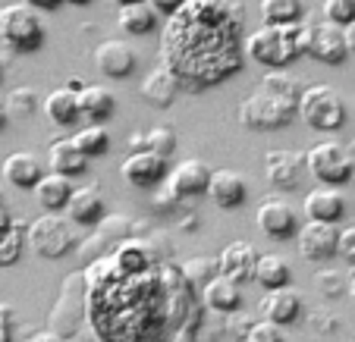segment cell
<instances>
[{
	"label": "cell",
	"mask_w": 355,
	"mask_h": 342,
	"mask_svg": "<svg viewBox=\"0 0 355 342\" xmlns=\"http://www.w3.org/2000/svg\"><path fill=\"white\" fill-rule=\"evenodd\" d=\"M161 63L182 91H205L245 63V7L239 0H186L161 35Z\"/></svg>",
	"instance_id": "1"
},
{
	"label": "cell",
	"mask_w": 355,
	"mask_h": 342,
	"mask_svg": "<svg viewBox=\"0 0 355 342\" xmlns=\"http://www.w3.org/2000/svg\"><path fill=\"white\" fill-rule=\"evenodd\" d=\"M302 82L286 69H268L261 88L239 104V123L245 129H283L299 116Z\"/></svg>",
	"instance_id": "2"
},
{
	"label": "cell",
	"mask_w": 355,
	"mask_h": 342,
	"mask_svg": "<svg viewBox=\"0 0 355 342\" xmlns=\"http://www.w3.org/2000/svg\"><path fill=\"white\" fill-rule=\"evenodd\" d=\"M311 28H315L311 19H299L289 26H268L264 22L261 28L245 35V57L264 69H286L293 60L309 57Z\"/></svg>",
	"instance_id": "3"
},
{
	"label": "cell",
	"mask_w": 355,
	"mask_h": 342,
	"mask_svg": "<svg viewBox=\"0 0 355 342\" xmlns=\"http://www.w3.org/2000/svg\"><path fill=\"white\" fill-rule=\"evenodd\" d=\"M0 44L13 54H35L44 44V22L38 10L28 3H7L0 7Z\"/></svg>",
	"instance_id": "4"
},
{
	"label": "cell",
	"mask_w": 355,
	"mask_h": 342,
	"mask_svg": "<svg viewBox=\"0 0 355 342\" xmlns=\"http://www.w3.org/2000/svg\"><path fill=\"white\" fill-rule=\"evenodd\" d=\"M299 116L318 132H340L346 126V101L340 98V91H334L330 85H309L302 88L299 98Z\"/></svg>",
	"instance_id": "5"
},
{
	"label": "cell",
	"mask_w": 355,
	"mask_h": 342,
	"mask_svg": "<svg viewBox=\"0 0 355 342\" xmlns=\"http://www.w3.org/2000/svg\"><path fill=\"white\" fill-rule=\"evenodd\" d=\"M28 249L44 261H60L76 249L73 226L57 210H47L38 220L28 223Z\"/></svg>",
	"instance_id": "6"
},
{
	"label": "cell",
	"mask_w": 355,
	"mask_h": 342,
	"mask_svg": "<svg viewBox=\"0 0 355 342\" xmlns=\"http://www.w3.org/2000/svg\"><path fill=\"white\" fill-rule=\"evenodd\" d=\"M305 170H309L321 186H343V182L352 179L355 161L346 145H340V141H334V138H324L305 151Z\"/></svg>",
	"instance_id": "7"
},
{
	"label": "cell",
	"mask_w": 355,
	"mask_h": 342,
	"mask_svg": "<svg viewBox=\"0 0 355 342\" xmlns=\"http://www.w3.org/2000/svg\"><path fill=\"white\" fill-rule=\"evenodd\" d=\"M82 311H88V282L85 273H73L63 282V296L57 298L54 311H51V330L60 336H69L82 321Z\"/></svg>",
	"instance_id": "8"
},
{
	"label": "cell",
	"mask_w": 355,
	"mask_h": 342,
	"mask_svg": "<svg viewBox=\"0 0 355 342\" xmlns=\"http://www.w3.org/2000/svg\"><path fill=\"white\" fill-rule=\"evenodd\" d=\"M295 239H299V255L305 261H330L334 255H340V229H336V223L309 220L305 226H299Z\"/></svg>",
	"instance_id": "9"
},
{
	"label": "cell",
	"mask_w": 355,
	"mask_h": 342,
	"mask_svg": "<svg viewBox=\"0 0 355 342\" xmlns=\"http://www.w3.org/2000/svg\"><path fill=\"white\" fill-rule=\"evenodd\" d=\"M309 57L318 60V63H324V66H340V63L349 57L346 26H336V22H330V19L315 22V28H311Z\"/></svg>",
	"instance_id": "10"
},
{
	"label": "cell",
	"mask_w": 355,
	"mask_h": 342,
	"mask_svg": "<svg viewBox=\"0 0 355 342\" xmlns=\"http://www.w3.org/2000/svg\"><path fill=\"white\" fill-rule=\"evenodd\" d=\"M255 223H258V229L274 242H286L299 233V214H295V208L289 201H283V198H268V201L258 204Z\"/></svg>",
	"instance_id": "11"
},
{
	"label": "cell",
	"mask_w": 355,
	"mask_h": 342,
	"mask_svg": "<svg viewBox=\"0 0 355 342\" xmlns=\"http://www.w3.org/2000/svg\"><path fill=\"white\" fill-rule=\"evenodd\" d=\"M120 173L129 186L151 188V186H161L170 170H167V157L157 154V151H129L126 161L120 163Z\"/></svg>",
	"instance_id": "12"
},
{
	"label": "cell",
	"mask_w": 355,
	"mask_h": 342,
	"mask_svg": "<svg viewBox=\"0 0 355 342\" xmlns=\"http://www.w3.org/2000/svg\"><path fill=\"white\" fill-rule=\"evenodd\" d=\"M135 63H139V57H135V51L123 38H107L94 47V66L107 75V79H126V75H132Z\"/></svg>",
	"instance_id": "13"
},
{
	"label": "cell",
	"mask_w": 355,
	"mask_h": 342,
	"mask_svg": "<svg viewBox=\"0 0 355 342\" xmlns=\"http://www.w3.org/2000/svg\"><path fill=\"white\" fill-rule=\"evenodd\" d=\"M302 170H305V154H295L289 148H274L264 154V176L280 192H289V188L299 186Z\"/></svg>",
	"instance_id": "14"
},
{
	"label": "cell",
	"mask_w": 355,
	"mask_h": 342,
	"mask_svg": "<svg viewBox=\"0 0 355 342\" xmlns=\"http://www.w3.org/2000/svg\"><path fill=\"white\" fill-rule=\"evenodd\" d=\"M211 173L208 163L205 161H182L176 170L167 173V188L176 195V198H195V195L208 192V182H211Z\"/></svg>",
	"instance_id": "15"
},
{
	"label": "cell",
	"mask_w": 355,
	"mask_h": 342,
	"mask_svg": "<svg viewBox=\"0 0 355 342\" xmlns=\"http://www.w3.org/2000/svg\"><path fill=\"white\" fill-rule=\"evenodd\" d=\"M302 308H305L302 296L295 292V289H289V286L268 289V296L261 298V314H264V321L277 323V327H289V323H295V321L302 317Z\"/></svg>",
	"instance_id": "16"
},
{
	"label": "cell",
	"mask_w": 355,
	"mask_h": 342,
	"mask_svg": "<svg viewBox=\"0 0 355 342\" xmlns=\"http://www.w3.org/2000/svg\"><path fill=\"white\" fill-rule=\"evenodd\" d=\"M208 198L220 210H236L245 204L248 186L236 170H214V173H211V182H208Z\"/></svg>",
	"instance_id": "17"
},
{
	"label": "cell",
	"mask_w": 355,
	"mask_h": 342,
	"mask_svg": "<svg viewBox=\"0 0 355 342\" xmlns=\"http://www.w3.org/2000/svg\"><path fill=\"white\" fill-rule=\"evenodd\" d=\"M309 220H327V223H340V217L346 214V198L336 186H318L305 195L302 201Z\"/></svg>",
	"instance_id": "18"
},
{
	"label": "cell",
	"mask_w": 355,
	"mask_h": 342,
	"mask_svg": "<svg viewBox=\"0 0 355 342\" xmlns=\"http://www.w3.org/2000/svg\"><path fill=\"white\" fill-rule=\"evenodd\" d=\"M258 249L248 245V242H230L227 249L220 251L217 264H220V273L233 276L236 282H248L255 280V264H258Z\"/></svg>",
	"instance_id": "19"
},
{
	"label": "cell",
	"mask_w": 355,
	"mask_h": 342,
	"mask_svg": "<svg viewBox=\"0 0 355 342\" xmlns=\"http://www.w3.org/2000/svg\"><path fill=\"white\" fill-rule=\"evenodd\" d=\"M242 282H236L233 276L217 273L208 286H201V302L208 311H217V314H233L242 305Z\"/></svg>",
	"instance_id": "20"
},
{
	"label": "cell",
	"mask_w": 355,
	"mask_h": 342,
	"mask_svg": "<svg viewBox=\"0 0 355 342\" xmlns=\"http://www.w3.org/2000/svg\"><path fill=\"white\" fill-rule=\"evenodd\" d=\"M180 91L182 88H180V82H176V75L170 73L164 63L157 69H151V73L141 79V85H139V94L145 98L148 104H155V107H170Z\"/></svg>",
	"instance_id": "21"
},
{
	"label": "cell",
	"mask_w": 355,
	"mask_h": 342,
	"mask_svg": "<svg viewBox=\"0 0 355 342\" xmlns=\"http://www.w3.org/2000/svg\"><path fill=\"white\" fill-rule=\"evenodd\" d=\"M44 114L47 120L54 126H76L82 120V101H79V91L69 85L54 88V91L44 98Z\"/></svg>",
	"instance_id": "22"
},
{
	"label": "cell",
	"mask_w": 355,
	"mask_h": 342,
	"mask_svg": "<svg viewBox=\"0 0 355 342\" xmlns=\"http://www.w3.org/2000/svg\"><path fill=\"white\" fill-rule=\"evenodd\" d=\"M44 176V163L32 154V151H13L3 161V179L16 188H35Z\"/></svg>",
	"instance_id": "23"
},
{
	"label": "cell",
	"mask_w": 355,
	"mask_h": 342,
	"mask_svg": "<svg viewBox=\"0 0 355 342\" xmlns=\"http://www.w3.org/2000/svg\"><path fill=\"white\" fill-rule=\"evenodd\" d=\"M32 192H35V201H38L44 210H67V204H69L76 188H73V182H69V176L51 170V173L41 176V182L32 188Z\"/></svg>",
	"instance_id": "24"
},
{
	"label": "cell",
	"mask_w": 355,
	"mask_h": 342,
	"mask_svg": "<svg viewBox=\"0 0 355 342\" xmlns=\"http://www.w3.org/2000/svg\"><path fill=\"white\" fill-rule=\"evenodd\" d=\"M67 214H69V220L79 223V226H98V223L104 220V198H101V192L94 186H82V188H76L73 198H69Z\"/></svg>",
	"instance_id": "25"
},
{
	"label": "cell",
	"mask_w": 355,
	"mask_h": 342,
	"mask_svg": "<svg viewBox=\"0 0 355 342\" xmlns=\"http://www.w3.org/2000/svg\"><path fill=\"white\" fill-rule=\"evenodd\" d=\"M47 163H51V170H57L63 176H79L88 167V154L76 145V138H57L47 151Z\"/></svg>",
	"instance_id": "26"
},
{
	"label": "cell",
	"mask_w": 355,
	"mask_h": 342,
	"mask_svg": "<svg viewBox=\"0 0 355 342\" xmlns=\"http://www.w3.org/2000/svg\"><path fill=\"white\" fill-rule=\"evenodd\" d=\"M79 101H82V116L88 123H107L116 110L114 91L104 85H85L79 91Z\"/></svg>",
	"instance_id": "27"
},
{
	"label": "cell",
	"mask_w": 355,
	"mask_h": 342,
	"mask_svg": "<svg viewBox=\"0 0 355 342\" xmlns=\"http://www.w3.org/2000/svg\"><path fill=\"white\" fill-rule=\"evenodd\" d=\"M116 22H120V28L126 35H148V32H155V26H157V10L148 0L126 3V7L116 10Z\"/></svg>",
	"instance_id": "28"
},
{
	"label": "cell",
	"mask_w": 355,
	"mask_h": 342,
	"mask_svg": "<svg viewBox=\"0 0 355 342\" xmlns=\"http://www.w3.org/2000/svg\"><path fill=\"white\" fill-rule=\"evenodd\" d=\"M293 280V267H289L286 258L280 255H261L255 264V282H261L264 289H280L289 286Z\"/></svg>",
	"instance_id": "29"
},
{
	"label": "cell",
	"mask_w": 355,
	"mask_h": 342,
	"mask_svg": "<svg viewBox=\"0 0 355 342\" xmlns=\"http://www.w3.org/2000/svg\"><path fill=\"white\" fill-rule=\"evenodd\" d=\"M26 242H28V226L22 220H13V226L0 229V267H13L22 258Z\"/></svg>",
	"instance_id": "30"
},
{
	"label": "cell",
	"mask_w": 355,
	"mask_h": 342,
	"mask_svg": "<svg viewBox=\"0 0 355 342\" xmlns=\"http://www.w3.org/2000/svg\"><path fill=\"white\" fill-rule=\"evenodd\" d=\"M261 19L268 26H289V22L305 19V3L302 0H261Z\"/></svg>",
	"instance_id": "31"
},
{
	"label": "cell",
	"mask_w": 355,
	"mask_h": 342,
	"mask_svg": "<svg viewBox=\"0 0 355 342\" xmlns=\"http://www.w3.org/2000/svg\"><path fill=\"white\" fill-rule=\"evenodd\" d=\"M73 138L88 157H98L110 148V135H107V129H104V123H88V126L79 129Z\"/></svg>",
	"instance_id": "32"
},
{
	"label": "cell",
	"mask_w": 355,
	"mask_h": 342,
	"mask_svg": "<svg viewBox=\"0 0 355 342\" xmlns=\"http://www.w3.org/2000/svg\"><path fill=\"white\" fill-rule=\"evenodd\" d=\"M182 273H186V280L192 282V286L201 289L220 273V264H217V258H192V261L182 264Z\"/></svg>",
	"instance_id": "33"
},
{
	"label": "cell",
	"mask_w": 355,
	"mask_h": 342,
	"mask_svg": "<svg viewBox=\"0 0 355 342\" xmlns=\"http://www.w3.org/2000/svg\"><path fill=\"white\" fill-rule=\"evenodd\" d=\"M3 104H7L13 120H26V116H32L35 110H38V94H35L32 88H13Z\"/></svg>",
	"instance_id": "34"
},
{
	"label": "cell",
	"mask_w": 355,
	"mask_h": 342,
	"mask_svg": "<svg viewBox=\"0 0 355 342\" xmlns=\"http://www.w3.org/2000/svg\"><path fill=\"white\" fill-rule=\"evenodd\" d=\"M145 145H148V151H157V154L170 157L176 148V135L170 126H151L145 132Z\"/></svg>",
	"instance_id": "35"
},
{
	"label": "cell",
	"mask_w": 355,
	"mask_h": 342,
	"mask_svg": "<svg viewBox=\"0 0 355 342\" xmlns=\"http://www.w3.org/2000/svg\"><path fill=\"white\" fill-rule=\"evenodd\" d=\"M321 13L324 19L336 22V26H349L355 19V0H324Z\"/></svg>",
	"instance_id": "36"
},
{
	"label": "cell",
	"mask_w": 355,
	"mask_h": 342,
	"mask_svg": "<svg viewBox=\"0 0 355 342\" xmlns=\"http://www.w3.org/2000/svg\"><path fill=\"white\" fill-rule=\"evenodd\" d=\"M242 342H286V339H283L277 323L261 321V323H252V327L242 333Z\"/></svg>",
	"instance_id": "37"
},
{
	"label": "cell",
	"mask_w": 355,
	"mask_h": 342,
	"mask_svg": "<svg viewBox=\"0 0 355 342\" xmlns=\"http://www.w3.org/2000/svg\"><path fill=\"white\" fill-rule=\"evenodd\" d=\"M318 289H321L327 298H336L343 296V292H349V280H343L336 270H327V273H318Z\"/></svg>",
	"instance_id": "38"
},
{
	"label": "cell",
	"mask_w": 355,
	"mask_h": 342,
	"mask_svg": "<svg viewBox=\"0 0 355 342\" xmlns=\"http://www.w3.org/2000/svg\"><path fill=\"white\" fill-rule=\"evenodd\" d=\"M340 258L349 264H355V226L340 229Z\"/></svg>",
	"instance_id": "39"
},
{
	"label": "cell",
	"mask_w": 355,
	"mask_h": 342,
	"mask_svg": "<svg viewBox=\"0 0 355 342\" xmlns=\"http://www.w3.org/2000/svg\"><path fill=\"white\" fill-rule=\"evenodd\" d=\"M10 336H13V308L0 305V342H10Z\"/></svg>",
	"instance_id": "40"
},
{
	"label": "cell",
	"mask_w": 355,
	"mask_h": 342,
	"mask_svg": "<svg viewBox=\"0 0 355 342\" xmlns=\"http://www.w3.org/2000/svg\"><path fill=\"white\" fill-rule=\"evenodd\" d=\"M148 3L157 10V16H173L176 10L186 3V0H148Z\"/></svg>",
	"instance_id": "41"
},
{
	"label": "cell",
	"mask_w": 355,
	"mask_h": 342,
	"mask_svg": "<svg viewBox=\"0 0 355 342\" xmlns=\"http://www.w3.org/2000/svg\"><path fill=\"white\" fill-rule=\"evenodd\" d=\"M22 342H67V336H60L57 330H38V333L26 336Z\"/></svg>",
	"instance_id": "42"
},
{
	"label": "cell",
	"mask_w": 355,
	"mask_h": 342,
	"mask_svg": "<svg viewBox=\"0 0 355 342\" xmlns=\"http://www.w3.org/2000/svg\"><path fill=\"white\" fill-rule=\"evenodd\" d=\"M22 3H28V7H35L38 13H54V10H60L67 0H22Z\"/></svg>",
	"instance_id": "43"
},
{
	"label": "cell",
	"mask_w": 355,
	"mask_h": 342,
	"mask_svg": "<svg viewBox=\"0 0 355 342\" xmlns=\"http://www.w3.org/2000/svg\"><path fill=\"white\" fill-rule=\"evenodd\" d=\"M13 220H16V217H13V214H10V210H7V208H3V204H0V229H7V226H13Z\"/></svg>",
	"instance_id": "44"
},
{
	"label": "cell",
	"mask_w": 355,
	"mask_h": 342,
	"mask_svg": "<svg viewBox=\"0 0 355 342\" xmlns=\"http://www.w3.org/2000/svg\"><path fill=\"white\" fill-rule=\"evenodd\" d=\"M346 38H349V54H355V19L346 26Z\"/></svg>",
	"instance_id": "45"
},
{
	"label": "cell",
	"mask_w": 355,
	"mask_h": 342,
	"mask_svg": "<svg viewBox=\"0 0 355 342\" xmlns=\"http://www.w3.org/2000/svg\"><path fill=\"white\" fill-rule=\"evenodd\" d=\"M10 123V110H7V104L0 101V132H3V126Z\"/></svg>",
	"instance_id": "46"
},
{
	"label": "cell",
	"mask_w": 355,
	"mask_h": 342,
	"mask_svg": "<svg viewBox=\"0 0 355 342\" xmlns=\"http://www.w3.org/2000/svg\"><path fill=\"white\" fill-rule=\"evenodd\" d=\"M67 85H69V88H76V91H82V88H85V85H88V82H85V79H69V82H67Z\"/></svg>",
	"instance_id": "47"
},
{
	"label": "cell",
	"mask_w": 355,
	"mask_h": 342,
	"mask_svg": "<svg viewBox=\"0 0 355 342\" xmlns=\"http://www.w3.org/2000/svg\"><path fill=\"white\" fill-rule=\"evenodd\" d=\"M114 7H126V3H139V0H110Z\"/></svg>",
	"instance_id": "48"
},
{
	"label": "cell",
	"mask_w": 355,
	"mask_h": 342,
	"mask_svg": "<svg viewBox=\"0 0 355 342\" xmlns=\"http://www.w3.org/2000/svg\"><path fill=\"white\" fill-rule=\"evenodd\" d=\"M67 3H73V7H88L92 0H67Z\"/></svg>",
	"instance_id": "49"
},
{
	"label": "cell",
	"mask_w": 355,
	"mask_h": 342,
	"mask_svg": "<svg viewBox=\"0 0 355 342\" xmlns=\"http://www.w3.org/2000/svg\"><path fill=\"white\" fill-rule=\"evenodd\" d=\"M349 296H352V302H355V273H352V280H349Z\"/></svg>",
	"instance_id": "50"
},
{
	"label": "cell",
	"mask_w": 355,
	"mask_h": 342,
	"mask_svg": "<svg viewBox=\"0 0 355 342\" xmlns=\"http://www.w3.org/2000/svg\"><path fill=\"white\" fill-rule=\"evenodd\" d=\"M3 73H7V66H3V60H0V82H3Z\"/></svg>",
	"instance_id": "51"
},
{
	"label": "cell",
	"mask_w": 355,
	"mask_h": 342,
	"mask_svg": "<svg viewBox=\"0 0 355 342\" xmlns=\"http://www.w3.org/2000/svg\"><path fill=\"white\" fill-rule=\"evenodd\" d=\"M0 204H3V188H0Z\"/></svg>",
	"instance_id": "52"
},
{
	"label": "cell",
	"mask_w": 355,
	"mask_h": 342,
	"mask_svg": "<svg viewBox=\"0 0 355 342\" xmlns=\"http://www.w3.org/2000/svg\"><path fill=\"white\" fill-rule=\"evenodd\" d=\"M352 182H355V170H352Z\"/></svg>",
	"instance_id": "53"
}]
</instances>
